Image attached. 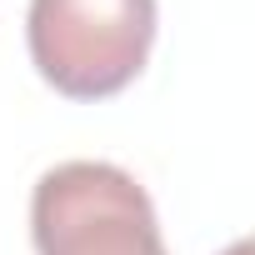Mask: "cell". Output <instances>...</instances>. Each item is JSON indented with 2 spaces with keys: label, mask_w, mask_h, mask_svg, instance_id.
<instances>
[{
  "label": "cell",
  "mask_w": 255,
  "mask_h": 255,
  "mask_svg": "<svg viewBox=\"0 0 255 255\" xmlns=\"http://www.w3.org/2000/svg\"><path fill=\"white\" fill-rule=\"evenodd\" d=\"M155 25V0H30L25 45L60 95L110 100L145 70Z\"/></svg>",
  "instance_id": "1"
},
{
  "label": "cell",
  "mask_w": 255,
  "mask_h": 255,
  "mask_svg": "<svg viewBox=\"0 0 255 255\" xmlns=\"http://www.w3.org/2000/svg\"><path fill=\"white\" fill-rule=\"evenodd\" d=\"M35 255H170L145 185L110 160H65L30 195Z\"/></svg>",
  "instance_id": "2"
},
{
  "label": "cell",
  "mask_w": 255,
  "mask_h": 255,
  "mask_svg": "<svg viewBox=\"0 0 255 255\" xmlns=\"http://www.w3.org/2000/svg\"><path fill=\"white\" fill-rule=\"evenodd\" d=\"M225 255H250V245H245V240H235V245H230Z\"/></svg>",
  "instance_id": "3"
}]
</instances>
